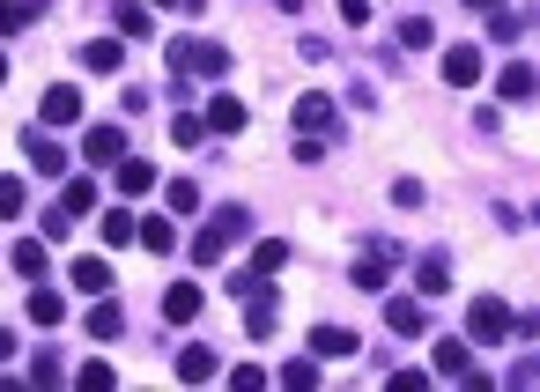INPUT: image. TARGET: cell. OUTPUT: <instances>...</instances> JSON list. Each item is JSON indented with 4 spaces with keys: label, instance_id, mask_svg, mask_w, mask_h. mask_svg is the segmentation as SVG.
<instances>
[{
    "label": "cell",
    "instance_id": "1",
    "mask_svg": "<svg viewBox=\"0 0 540 392\" xmlns=\"http://www.w3.org/2000/svg\"><path fill=\"white\" fill-rule=\"evenodd\" d=\"M245 230H252V222H245V208H215V215H208V230L193 237V259H200V267H215V259L230 252Z\"/></svg>",
    "mask_w": 540,
    "mask_h": 392
},
{
    "label": "cell",
    "instance_id": "2",
    "mask_svg": "<svg viewBox=\"0 0 540 392\" xmlns=\"http://www.w3.org/2000/svg\"><path fill=\"white\" fill-rule=\"evenodd\" d=\"M89 208H97V185H89V178H67V193L52 200V215H45V237H67V222H82Z\"/></svg>",
    "mask_w": 540,
    "mask_h": 392
},
{
    "label": "cell",
    "instance_id": "3",
    "mask_svg": "<svg viewBox=\"0 0 540 392\" xmlns=\"http://www.w3.org/2000/svg\"><path fill=\"white\" fill-rule=\"evenodd\" d=\"M171 74L185 82V74H230V45H171Z\"/></svg>",
    "mask_w": 540,
    "mask_h": 392
},
{
    "label": "cell",
    "instance_id": "4",
    "mask_svg": "<svg viewBox=\"0 0 540 392\" xmlns=\"http://www.w3.org/2000/svg\"><path fill=\"white\" fill-rule=\"evenodd\" d=\"M467 333H474V341H504V333H511V311H504V296H474V311H467Z\"/></svg>",
    "mask_w": 540,
    "mask_h": 392
},
{
    "label": "cell",
    "instance_id": "5",
    "mask_svg": "<svg viewBox=\"0 0 540 392\" xmlns=\"http://www.w3.org/2000/svg\"><path fill=\"white\" fill-rule=\"evenodd\" d=\"M393 245H385V237H370L363 245V259H356V289H385V274H393Z\"/></svg>",
    "mask_w": 540,
    "mask_h": 392
},
{
    "label": "cell",
    "instance_id": "6",
    "mask_svg": "<svg viewBox=\"0 0 540 392\" xmlns=\"http://www.w3.org/2000/svg\"><path fill=\"white\" fill-rule=\"evenodd\" d=\"M37 119H45V126H74V119H82V89L52 82V89H45V104H37Z\"/></svg>",
    "mask_w": 540,
    "mask_h": 392
},
{
    "label": "cell",
    "instance_id": "7",
    "mask_svg": "<svg viewBox=\"0 0 540 392\" xmlns=\"http://www.w3.org/2000/svg\"><path fill=\"white\" fill-rule=\"evenodd\" d=\"M23 148H30V163H37V171H45V178H60V171H67V148L52 141L45 126H30V134H23Z\"/></svg>",
    "mask_w": 540,
    "mask_h": 392
},
{
    "label": "cell",
    "instance_id": "8",
    "mask_svg": "<svg viewBox=\"0 0 540 392\" xmlns=\"http://www.w3.org/2000/svg\"><path fill=\"white\" fill-rule=\"evenodd\" d=\"M82 156H89V163H119V156H126V126H89V134H82Z\"/></svg>",
    "mask_w": 540,
    "mask_h": 392
},
{
    "label": "cell",
    "instance_id": "9",
    "mask_svg": "<svg viewBox=\"0 0 540 392\" xmlns=\"http://www.w3.org/2000/svg\"><path fill=\"white\" fill-rule=\"evenodd\" d=\"M437 378H481V363H474V348L467 341H437Z\"/></svg>",
    "mask_w": 540,
    "mask_h": 392
},
{
    "label": "cell",
    "instance_id": "10",
    "mask_svg": "<svg viewBox=\"0 0 540 392\" xmlns=\"http://www.w3.org/2000/svg\"><path fill=\"white\" fill-rule=\"evenodd\" d=\"M444 82H452V89L481 82V45H452V52H444Z\"/></svg>",
    "mask_w": 540,
    "mask_h": 392
},
{
    "label": "cell",
    "instance_id": "11",
    "mask_svg": "<svg viewBox=\"0 0 540 392\" xmlns=\"http://www.w3.org/2000/svg\"><path fill=\"white\" fill-rule=\"evenodd\" d=\"M415 289H422V296H444V289H452V259H444V252H422V259H415Z\"/></svg>",
    "mask_w": 540,
    "mask_h": 392
},
{
    "label": "cell",
    "instance_id": "12",
    "mask_svg": "<svg viewBox=\"0 0 540 392\" xmlns=\"http://www.w3.org/2000/svg\"><path fill=\"white\" fill-rule=\"evenodd\" d=\"M304 126H311V134H326V126H333V97H326V89L296 97V134H304Z\"/></svg>",
    "mask_w": 540,
    "mask_h": 392
},
{
    "label": "cell",
    "instance_id": "13",
    "mask_svg": "<svg viewBox=\"0 0 540 392\" xmlns=\"http://www.w3.org/2000/svg\"><path fill=\"white\" fill-rule=\"evenodd\" d=\"M82 67L119 74V67H126V45H119V37H89V45H82Z\"/></svg>",
    "mask_w": 540,
    "mask_h": 392
},
{
    "label": "cell",
    "instance_id": "14",
    "mask_svg": "<svg viewBox=\"0 0 540 392\" xmlns=\"http://www.w3.org/2000/svg\"><path fill=\"white\" fill-rule=\"evenodd\" d=\"M245 126V104L237 97H208V134H237Z\"/></svg>",
    "mask_w": 540,
    "mask_h": 392
},
{
    "label": "cell",
    "instance_id": "15",
    "mask_svg": "<svg viewBox=\"0 0 540 392\" xmlns=\"http://www.w3.org/2000/svg\"><path fill=\"white\" fill-rule=\"evenodd\" d=\"M311 348H319V356H356V333H348V326H319V333H311Z\"/></svg>",
    "mask_w": 540,
    "mask_h": 392
},
{
    "label": "cell",
    "instance_id": "16",
    "mask_svg": "<svg viewBox=\"0 0 540 392\" xmlns=\"http://www.w3.org/2000/svg\"><path fill=\"white\" fill-rule=\"evenodd\" d=\"M97 230H104V245H134V237H141V215H126V208H111V215L97 222Z\"/></svg>",
    "mask_w": 540,
    "mask_h": 392
},
{
    "label": "cell",
    "instance_id": "17",
    "mask_svg": "<svg viewBox=\"0 0 540 392\" xmlns=\"http://www.w3.org/2000/svg\"><path fill=\"white\" fill-rule=\"evenodd\" d=\"M178 378L185 385H208L215 378V356H208V348H178Z\"/></svg>",
    "mask_w": 540,
    "mask_h": 392
},
{
    "label": "cell",
    "instance_id": "18",
    "mask_svg": "<svg viewBox=\"0 0 540 392\" xmlns=\"http://www.w3.org/2000/svg\"><path fill=\"white\" fill-rule=\"evenodd\" d=\"M74 289H82V296H104V289H111V267H104V259H74Z\"/></svg>",
    "mask_w": 540,
    "mask_h": 392
},
{
    "label": "cell",
    "instance_id": "19",
    "mask_svg": "<svg viewBox=\"0 0 540 392\" xmlns=\"http://www.w3.org/2000/svg\"><path fill=\"white\" fill-rule=\"evenodd\" d=\"M119 193H126V200L156 193V171H148V163H134V156H126V163H119Z\"/></svg>",
    "mask_w": 540,
    "mask_h": 392
},
{
    "label": "cell",
    "instance_id": "20",
    "mask_svg": "<svg viewBox=\"0 0 540 392\" xmlns=\"http://www.w3.org/2000/svg\"><path fill=\"white\" fill-rule=\"evenodd\" d=\"M385 326L393 333H422V304L415 296H393V304H385Z\"/></svg>",
    "mask_w": 540,
    "mask_h": 392
},
{
    "label": "cell",
    "instance_id": "21",
    "mask_svg": "<svg viewBox=\"0 0 540 392\" xmlns=\"http://www.w3.org/2000/svg\"><path fill=\"white\" fill-rule=\"evenodd\" d=\"M30 319H37V326H60V319H67V296H60V289H37V296H30Z\"/></svg>",
    "mask_w": 540,
    "mask_h": 392
},
{
    "label": "cell",
    "instance_id": "22",
    "mask_svg": "<svg viewBox=\"0 0 540 392\" xmlns=\"http://www.w3.org/2000/svg\"><path fill=\"white\" fill-rule=\"evenodd\" d=\"M163 200H171V215H200V185L193 178H171V185H163Z\"/></svg>",
    "mask_w": 540,
    "mask_h": 392
},
{
    "label": "cell",
    "instance_id": "23",
    "mask_svg": "<svg viewBox=\"0 0 540 392\" xmlns=\"http://www.w3.org/2000/svg\"><path fill=\"white\" fill-rule=\"evenodd\" d=\"M163 311H171L178 326H185V319H200V289H193V282H178L171 296H163Z\"/></svg>",
    "mask_w": 540,
    "mask_h": 392
},
{
    "label": "cell",
    "instance_id": "24",
    "mask_svg": "<svg viewBox=\"0 0 540 392\" xmlns=\"http://www.w3.org/2000/svg\"><path fill=\"white\" fill-rule=\"evenodd\" d=\"M89 333H97V341H119V333H126V311H119V304H97V311H89Z\"/></svg>",
    "mask_w": 540,
    "mask_h": 392
},
{
    "label": "cell",
    "instance_id": "25",
    "mask_svg": "<svg viewBox=\"0 0 540 392\" xmlns=\"http://www.w3.org/2000/svg\"><path fill=\"white\" fill-rule=\"evenodd\" d=\"M496 89H504L511 104H526L533 89H540V74H533V67H504V82H496Z\"/></svg>",
    "mask_w": 540,
    "mask_h": 392
},
{
    "label": "cell",
    "instance_id": "26",
    "mask_svg": "<svg viewBox=\"0 0 540 392\" xmlns=\"http://www.w3.org/2000/svg\"><path fill=\"white\" fill-rule=\"evenodd\" d=\"M200 134H208V111H178V119H171V141L178 148H193Z\"/></svg>",
    "mask_w": 540,
    "mask_h": 392
},
{
    "label": "cell",
    "instance_id": "27",
    "mask_svg": "<svg viewBox=\"0 0 540 392\" xmlns=\"http://www.w3.org/2000/svg\"><path fill=\"white\" fill-rule=\"evenodd\" d=\"M282 267H289V245H282V237H267V245L252 252V274H282Z\"/></svg>",
    "mask_w": 540,
    "mask_h": 392
},
{
    "label": "cell",
    "instance_id": "28",
    "mask_svg": "<svg viewBox=\"0 0 540 392\" xmlns=\"http://www.w3.org/2000/svg\"><path fill=\"white\" fill-rule=\"evenodd\" d=\"M282 385H289V392H311V385H319V363H311V356L282 363Z\"/></svg>",
    "mask_w": 540,
    "mask_h": 392
},
{
    "label": "cell",
    "instance_id": "29",
    "mask_svg": "<svg viewBox=\"0 0 540 392\" xmlns=\"http://www.w3.org/2000/svg\"><path fill=\"white\" fill-rule=\"evenodd\" d=\"M141 245H148V252H171L178 230H171V222H156V215H141Z\"/></svg>",
    "mask_w": 540,
    "mask_h": 392
},
{
    "label": "cell",
    "instance_id": "30",
    "mask_svg": "<svg viewBox=\"0 0 540 392\" xmlns=\"http://www.w3.org/2000/svg\"><path fill=\"white\" fill-rule=\"evenodd\" d=\"M30 15H37V0H0V37H15Z\"/></svg>",
    "mask_w": 540,
    "mask_h": 392
},
{
    "label": "cell",
    "instance_id": "31",
    "mask_svg": "<svg viewBox=\"0 0 540 392\" xmlns=\"http://www.w3.org/2000/svg\"><path fill=\"white\" fill-rule=\"evenodd\" d=\"M8 259H15V274H45V245H37V237H23Z\"/></svg>",
    "mask_w": 540,
    "mask_h": 392
},
{
    "label": "cell",
    "instance_id": "32",
    "mask_svg": "<svg viewBox=\"0 0 540 392\" xmlns=\"http://www.w3.org/2000/svg\"><path fill=\"white\" fill-rule=\"evenodd\" d=\"M119 30L126 37H148V8H141V0H119Z\"/></svg>",
    "mask_w": 540,
    "mask_h": 392
},
{
    "label": "cell",
    "instance_id": "33",
    "mask_svg": "<svg viewBox=\"0 0 540 392\" xmlns=\"http://www.w3.org/2000/svg\"><path fill=\"white\" fill-rule=\"evenodd\" d=\"M74 385H82V392H104V385H119V378H111V363H82V370H74Z\"/></svg>",
    "mask_w": 540,
    "mask_h": 392
},
{
    "label": "cell",
    "instance_id": "34",
    "mask_svg": "<svg viewBox=\"0 0 540 392\" xmlns=\"http://www.w3.org/2000/svg\"><path fill=\"white\" fill-rule=\"evenodd\" d=\"M30 378H37V385H60V378H67V363H60V356H52V348H45V356L30 363Z\"/></svg>",
    "mask_w": 540,
    "mask_h": 392
},
{
    "label": "cell",
    "instance_id": "35",
    "mask_svg": "<svg viewBox=\"0 0 540 392\" xmlns=\"http://www.w3.org/2000/svg\"><path fill=\"white\" fill-rule=\"evenodd\" d=\"M8 215H23V185L0 178V222H8Z\"/></svg>",
    "mask_w": 540,
    "mask_h": 392
},
{
    "label": "cell",
    "instance_id": "36",
    "mask_svg": "<svg viewBox=\"0 0 540 392\" xmlns=\"http://www.w3.org/2000/svg\"><path fill=\"white\" fill-rule=\"evenodd\" d=\"M400 45H430V15H407V23H400Z\"/></svg>",
    "mask_w": 540,
    "mask_h": 392
},
{
    "label": "cell",
    "instance_id": "37",
    "mask_svg": "<svg viewBox=\"0 0 540 392\" xmlns=\"http://www.w3.org/2000/svg\"><path fill=\"white\" fill-rule=\"evenodd\" d=\"M230 385H237V392H259V385H267V370H252V363H237V370H230Z\"/></svg>",
    "mask_w": 540,
    "mask_h": 392
},
{
    "label": "cell",
    "instance_id": "38",
    "mask_svg": "<svg viewBox=\"0 0 540 392\" xmlns=\"http://www.w3.org/2000/svg\"><path fill=\"white\" fill-rule=\"evenodd\" d=\"M467 8H489V15H496V8H504V0H467Z\"/></svg>",
    "mask_w": 540,
    "mask_h": 392
},
{
    "label": "cell",
    "instance_id": "39",
    "mask_svg": "<svg viewBox=\"0 0 540 392\" xmlns=\"http://www.w3.org/2000/svg\"><path fill=\"white\" fill-rule=\"evenodd\" d=\"M0 82H8V52H0Z\"/></svg>",
    "mask_w": 540,
    "mask_h": 392
}]
</instances>
